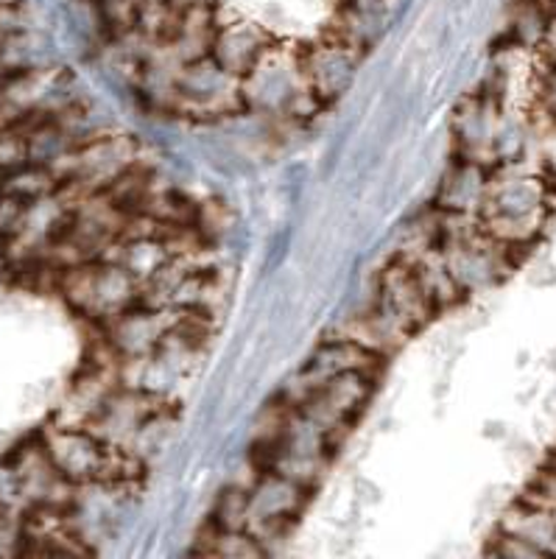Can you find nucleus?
<instances>
[{
    "instance_id": "f257e3e1",
    "label": "nucleus",
    "mask_w": 556,
    "mask_h": 559,
    "mask_svg": "<svg viewBox=\"0 0 556 559\" xmlns=\"http://www.w3.org/2000/svg\"><path fill=\"white\" fill-rule=\"evenodd\" d=\"M378 381L380 376L358 372V369L339 372V376L314 383V386L294 403V408L303 412L310 423H317V426L328 433L333 451L339 453V448H342V442L347 439V433L353 431V426L358 423L360 414L367 412V406L372 403Z\"/></svg>"
},
{
    "instance_id": "f03ea898",
    "label": "nucleus",
    "mask_w": 556,
    "mask_h": 559,
    "mask_svg": "<svg viewBox=\"0 0 556 559\" xmlns=\"http://www.w3.org/2000/svg\"><path fill=\"white\" fill-rule=\"evenodd\" d=\"M240 112H247L240 102V79L229 76L210 53L179 64L174 79V115L215 121L238 118Z\"/></svg>"
},
{
    "instance_id": "7ed1b4c3",
    "label": "nucleus",
    "mask_w": 556,
    "mask_h": 559,
    "mask_svg": "<svg viewBox=\"0 0 556 559\" xmlns=\"http://www.w3.org/2000/svg\"><path fill=\"white\" fill-rule=\"evenodd\" d=\"M303 76V64L297 57H288L283 48L269 45L252 64L247 76L240 79V102L247 115L263 118H288L294 104L308 93Z\"/></svg>"
},
{
    "instance_id": "20e7f679",
    "label": "nucleus",
    "mask_w": 556,
    "mask_h": 559,
    "mask_svg": "<svg viewBox=\"0 0 556 559\" xmlns=\"http://www.w3.org/2000/svg\"><path fill=\"white\" fill-rule=\"evenodd\" d=\"M310 492L314 489L288 476H280V473H255V481L249 484L247 528L263 543L265 551H269V543L288 540L292 537L299 515L308 507Z\"/></svg>"
},
{
    "instance_id": "39448f33",
    "label": "nucleus",
    "mask_w": 556,
    "mask_h": 559,
    "mask_svg": "<svg viewBox=\"0 0 556 559\" xmlns=\"http://www.w3.org/2000/svg\"><path fill=\"white\" fill-rule=\"evenodd\" d=\"M367 306L372 308L380 322L389 324L405 342L437 317L423 286L411 272L409 261H403L398 254L375 274L372 297H367Z\"/></svg>"
},
{
    "instance_id": "423d86ee",
    "label": "nucleus",
    "mask_w": 556,
    "mask_h": 559,
    "mask_svg": "<svg viewBox=\"0 0 556 559\" xmlns=\"http://www.w3.org/2000/svg\"><path fill=\"white\" fill-rule=\"evenodd\" d=\"M360 59H364V51L339 37L310 45L299 53L305 84L324 107H333V104L353 96L355 84H358Z\"/></svg>"
},
{
    "instance_id": "0eeeda50",
    "label": "nucleus",
    "mask_w": 556,
    "mask_h": 559,
    "mask_svg": "<svg viewBox=\"0 0 556 559\" xmlns=\"http://www.w3.org/2000/svg\"><path fill=\"white\" fill-rule=\"evenodd\" d=\"M174 322H177L174 308H152L134 302L132 308L102 324V336L118 358H143L152 356Z\"/></svg>"
},
{
    "instance_id": "6e6552de",
    "label": "nucleus",
    "mask_w": 556,
    "mask_h": 559,
    "mask_svg": "<svg viewBox=\"0 0 556 559\" xmlns=\"http://www.w3.org/2000/svg\"><path fill=\"white\" fill-rule=\"evenodd\" d=\"M165 397L157 394H149L143 389H127L115 386L107 394V401L102 403L98 414L90 419V431L102 439L104 445L118 448V451H129L134 433L143 426V419L154 412L157 406H163Z\"/></svg>"
},
{
    "instance_id": "1a4fd4ad",
    "label": "nucleus",
    "mask_w": 556,
    "mask_h": 559,
    "mask_svg": "<svg viewBox=\"0 0 556 559\" xmlns=\"http://www.w3.org/2000/svg\"><path fill=\"white\" fill-rule=\"evenodd\" d=\"M269 45H272V39L263 28H258L255 23H244V20L240 23L233 20V23H222L215 28L210 57L222 64L229 76L244 79Z\"/></svg>"
},
{
    "instance_id": "9d476101",
    "label": "nucleus",
    "mask_w": 556,
    "mask_h": 559,
    "mask_svg": "<svg viewBox=\"0 0 556 559\" xmlns=\"http://www.w3.org/2000/svg\"><path fill=\"white\" fill-rule=\"evenodd\" d=\"M487 197V177L481 171L478 159H456L445 168L437 185V207L450 213H468L484 204Z\"/></svg>"
},
{
    "instance_id": "9b49d317",
    "label": "nucleus",
    "mask_w": 556,
    "mask_h": 559,
    "mask_svg": "<svg viewBox=\"0 0 556 559\" xmlns=\"http://www.w3.org/2000/svg\"><path fill=\"white\" fill-rule=\"evenodd\" d=\"M190 557H222V559H252L265 557L263 543L249 528H215L204 521L197 540L190 546Z\"/></svg>"
},
{
    "instance_id": "f8f14e48",
    "label": "nucleus",
    "mask_w": 556,
    "mask_h": 559,
    "mask_svg": "<svg viewBox=\"0 0 556 559\" xmlns=\"http://www.w3.org/2000/svg\"><path fill=\"white\" fill-rule=\"evenodd\" d=\"M208 523L215 528H247L249 523V487L238 481L224 484L213 498Z\"/></svg>"
},
{
    "instance_id": "ddd939ff",
    "label": "nucleus",
    "mask_w": 556,
    "mask_h": 559,
    "mask_svg": "<svg viewBox=\"0 0 556 559\" xmlns=\"http://www.w3.org/2000/svg\"><path fill=\"white\" fill-rule=\"evenodd\" d=\"M294 241H297V222H294V218H288V222H285L280 229H274L272 238L265 241L258 283H269L274 274L283 272L285 261H288V254H292V249H294Z\"/></svg>"
},
{
    "instance_id": "4468645a",
    "label": "nucleus",
    "mask_w": 556,
    "mask_h": 559,
    "mask_svg": "<svg viewBox=\"0 0 556 559\" xmlns=\"http://www.w3.org/2000/svg\"><path fill=\"white\" fill-rule=\"evenodd\" d=\"M308 182H310V168L305 166L303 159H292V163H285L283 166V197L285 204L292 213L303 210V204L308 202Z\"/></svg>"
},
{
    "instance_id": "2eb2a0df",
    "label": "nucleus",
    "mask_w": 556,
    "mask_h": 559,
    "mask_svg": "<svg viewBox=\"0 0 556 559\" xmlns=\"http://www.w3.org/2000/svg\"><path fill=\"white\" fill-rule=\"evenodd\" d=\"M487 554H493V557H506V559H534V557H545V554L540 551V548L534 546V543L523 540L520 534L506 532V528H498V534H495L493 540H489Z\"/></svg>"
},
{
    "instance_id": "dca6fc26",
    "label": "nucleus",
    "mask_w": 556,
    "mask_h": 559,
    "mask_svg": "<svg viewBox=\"0 0 556 559\" xmlns=\"http://www.w3.org/2000/svg\"><path fill=\"white\" fill-rule=\"evenodd\" d=\"M222 243L229 249L233 261L240 263L249 254V249H252V227H249L247 222H238V218H235L227 227V233L222 236Z\"/></svg>"
},
{
    "instance_id": "f3484780",
    "label": "nucleus",
    "mask_w": 556,
    "mask_h": 559,
    "mask_svg": "<svg viewBox=\"0 0 556 559\" xmlns=\"http://www.w3.org/2000/svg\"><path fill=\"white\" fill-rule=\"evenodd\" d=\"M353 496H355V503H358V507H378V503L383 501V492H380V487L367 476L355 478Z\"/></svg>"
}]
</instances>
